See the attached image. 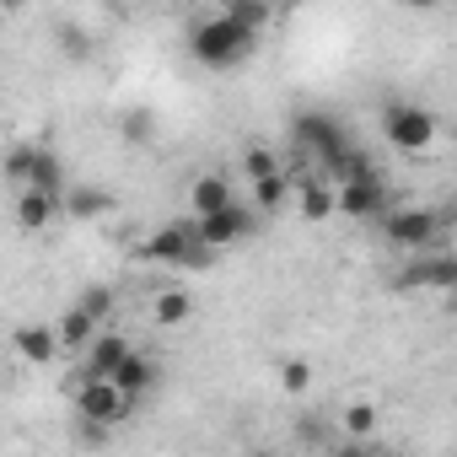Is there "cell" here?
Here are the masks:
<instances>
[{"label":"cell","instance_id":"6da1fadb","mask_svg":"<svg viewBox=\"0 0 457 457\" xmlns=\"http://www.w3.org/2000/svg\"><path fill=\"white\" fill-rule=\"evenodd\" d=\"M259 38H264V33L243 28L232 12H215V17H199V22L188 28V54H194L204 71H232V65H243V60L259 49Z\"/></svg>","mask_w":457,"mask_h":457},{"label":"cell","instance_id":"7a4b0ae2","mask_svg":"<svg viewBox=\"0 0 457 457\" xmlns=\"http://www.w3.org/2000/svg\"><path fill=\"white\" fill-rule=\"evenodd\" d=\"M140 259L145 264H162V270H199L215 259V248L199 237V215L194 220H167L140 243Z\"/></svg>","mask_w":457,"mask_h":457},{"label":"cell","instance_id":"3957f363","mask_svg":"<svg viewBox=\"0 0 457 457\" xmlns=\"http://www.w3.org/2000/svg\"><path fill=\"white\" fill-rule=\"evenodd\" d=\"M452 210H425V204H387V215L377 220L382 226V243L387 248H403V253H425V248H441V232H446Z\"/></svg>","mask_w":457,"mask_h":457},{"label":"cell","instance_id":"277c9868","mask_svg":"<svg viewBox=\"0 0 457 457\" xmlns=\"http://www.w3.org/2000/svg\"><path fill=\"white\" fill-rule=\"evenodd\" d=\"M135 409H140V398L119 377H81V387H76V414L87 425H124Z\"/></svg>","mask_w":457,"mask_h":457},{"label":"cell","instance_id":"5b68a950","mask_svg":"<svg viewBox=\"0 0 457 457\" xmlns=\"http://www.w3.org/2000/svg\"><path fill=\"white\" fill-rule=\"evenodd\" d=\"M382 135H387L393 151L420 156V151L436 145V113H430L425 103H387V108H382Z\"/></svg>","mask_w":457,"mask_h":457},{"label":"cell","instance_id":"8992f818","mask_svg":"<svg viewBox=\"0 0 457 457\" xmlns=\"http://www.w3.org/2000/svg\"><path fill=\"white\" fill-rule=\"evenodd\" d=\"M393 291H457V253L452 248H425L414 264L398 270Z\"/></svg>","mask_w":457,"mask_h":457},{"label":"cell","instance_id":"52a82bcc","mask_svg":"<svg viewBox=\"0 0 457 457\" xmlns=\"http://www.w3.org/2000/svg\"><path fill=\"white\" fill-rule=\"evenodd\" d=\"M253 232H259V204H243V199H232L226 210H215V215H199V237H204L215 253L248 243Z\"/></svg>","mask_w":457,"mask_h":457},{"label":"cell","instance_id":"ba28073f","mask_svg":"<svg viewBox=\"0 0 457 457\" xmlns=\"http://www.w3.org/2000/svg\"><path fill=\"white\" fill-rule=\"evenodd\" d=\"M291 140H296V151H302V156H312L318 167H323L339 145H350V135H345V129H339V119H328V113H296Z\"/></svg>","mask_w":457,"mask_h":457},{"label":"cell","instance_id":"9c48e42d","mask_svg":"<svg viewBox=\"0 0 457 457\" xmlns=\"http://www.w3.org/2000/svg\"><path fill=\"white\" fill-rule=\"evenodd\" d=\"M339 215H350V220H382L387 215V183L377 178V167L339 183Z\"/></svg>","mask_w":457,"mask_h":457},{"label":"cell","instance_id":"30bf717a","mask_svg":"<svg viewBox=\"0 0 457 457\" xmlns=\"http://www.w3.org/2000/svg\"><path fill=\"white\" fill-rule=\"evenodd\" d=\"M12 350H17V361H28V366H49V361L65 350L60 323H17V328H12Z\"/></svg>","mask_w":457,"mask_h":457},{"label":"cell","instance_id":"8fae6325","mask_svg":"<svg viewBox=\"0 0 457 457\" xmlns=\"http://www.w3.org/2000/svg\"><path fill=\"white\" fill-rule=\"evenodd\" d=\"M129 334H119V328H97V339L81 350V377H113L124 361H129Z\"/></svg>","mask_w":457,"mask_h":457},{"label":"cell","instance_id":"7c38bea8","mask_svg":"<svg viewBox=\"0 0 457 457\" xmlns=\"http://www.w3.org/2000/svg\"><path fill=\"white\" fill-rule=\"evenodd\" d=\"M296 204L307 220H328L339 215V183L318 167V172H296Z\"/></svg>","mask_w":457,"mask_h":457},{"label":"cell","instance_id":"4fadbf2b","mask_svg":"<svg viewBox=\"0 0 457 457\" xmlns=\"http://www.w3.org/2000/svg\"><path fill=\"white\" fill-rule=\"evenodd\" d=\"M65 215V199L60 194H49V188H17V226L22 232H44V226H54Z\"/></svg>","mask_w":457,"mask_h":457},{"label":"cell","instance_id":"5bb4252c","mask_svg":"<svg viewBox=\"0 0 457 457\" xmlns=\"http://www.w3.org/2000/svg\"><path fill=\"white\" fill-rule=\"evenodd\" d=\"M232 199H237V188H232V178H226V172H199L188 183V210L194 215H215V210H226Z\"/></svg>","mask_w":457,"mask_h":457},{"label":"cell","instance_id":"9a60e30c","mask_svg":"<svg viewBox=\"0 0 457 457\" xmlns=\"http://www.w3.org/2000/svg\"><path fill=\"white\" fill-rule=\"evenodd\" d=\"M113 210V194L103 188V183H71L65 188V215L71 220H97V215H108Z\"/></svg>","mask_w":457,"mask_h":457},{"label":"cell","instance_id":"2e32d148","mask_svg":"<svg viewBox=\"0 0 457 457\" xmlns=\"http://www.w3.org/2000/svg\"><path fill=\"white\" fill-rule=\"evenodd\" d=\"M194 318V296L183 291V286H162L156 296H151V323L156 328H183Z\"/></svg>","mask_w":457,"mask_h":457},{"label":"cell","instance_id":"e0dca14e","mask_svg":"<svg viewBox=\"0 0 457 457\" xmlns=\"http://www.w3.org/2000/svg\"><path fill=\"white\" fill-rule=\"evenodd\" d=\"M97 328H103V323H97L81 302H71V312L60 318V339H65V350H71V355H81V350L97 339Z\"/></svg>","mask_w":457,"mask_h":457},{"label":"cell","instance_id":"ac0fdd59","mask_svg":"<svg viewBox=\"0 0 457 457\" xmlns=\"http://www.w3.org/2000/svg\"><path fill=\"white\" fill-rule=\"evenodd\" d=\"M286 199H296V178L280 167V172H270V178H253V204L270 215V210H286Z\"/></svg>","mask_w":457,"mask_h":457},{"label":"cell","instance_id":"d6986e66","mask_svg":"<svg viewBox=\"0 0 457 457\" xmlns=\"http://www.w3.org/2000/svg\"><path fill=\"white\" fill-rule=\"evenodd\" d=\"M113 377H119V382H124V387H129L135 398H145V393H151V387L162 382V366H156L151 355H140V350H129V361H124V366H119Z\"/></svg>","mask_w":457,"mask_h":457},{"label":"cell","instance_id":"ffe728a7","mask_svg":"<svg viewBox=\"0 0 457 457\" xmlns=\"http://www.w3.org/2000/svg\"><path fill=\"white\" fill-rule=\"evenodd\" d=\"M377 420H382V409H377L371 398H350V403L339 409V430L355 436V441H366V436L377 430Z\"/></svg>","mask_w":457,"mask_h":457},{"label":"cell","instance_id":"44dd1931","mask_svg":"<svg viewBox=\"0 0 457 457\" xmlns=\"http://www.w3.org/2000/svg\"><path fill=\"white\" fill-rule=\"evenodd\" d=\"M28 183H33V188H49V194H60V199H65V188H71V183H65V167H60V156H54V151H38V162H33V178H28ZM28 183H22V188H28Z\"/></svg>","mask_w":457,"mask_h":457},{"label":"cell","instance_id":"7402d4cb","mask_svg":"<svg viewBox=\"0 0 457 457\" xmlns=\"http://www.w3.org/2000/svg\"><path fill=\"white\" fill-rule=\"evenodd\" d=\"M220 12H232L243 28H253V33H264L270 22H275V0H226Z\"/></svg>","mask_w":457,"mask_h":457},{"label":"cell","instance_id":"603a6c76","mask_svg":"<svg viewBox=\"0 0 457 457\" xmlns=\"http://www.w3.org/2000/svg\"><path fill=\"white\" fill-rule=\"evenodd\" d=\"M119 135H124L129 145H151V140H156V113H151V108H129V113L119 119Z\"/></svg>","mask_w":457,"mask_h":457},{"label":"cell","instance_id":"cb8c5ba5","mask_svg":"<svg viewBox=\"0 0 457 457\" xmlns=\"http://www.w3.org/2000/svg\"><path fill=\"white\" fill-rule=\"evenodd\" d=\"M54 44H60L65 60H92V38H87L76 22H60V28H54Z\"/></svg>","mask_w":457,"mask_h":457},{"label":"cell","instance_id":"d4e9b609","mask_svg":"<svg viewBox=\"0 0 457 457\" xmlns=\"http://www.w3.org/2000/svg\"><path fill=\"white\" fill-rule=\"evenodd\" d=\"M38 151H44V145H12V156H6V178H12V188H22V183L33 178Z\"/></svg>","mask_w":457,"mask_h":457},{"label":"cell","instance_id":"484cf974","mask_svg":"<svg viewBox=\"0 0 457 457\" xmlns=\"http://www.w3.org/2000/svg\"><path fill=\"white\" fill-rule=\"evenodd\" d=\"M243 172H248V183H253V178H270V172H280V156L264 151V145H248V151H243Z\"/></svg>","mask_w":457,"mask_h":457},{"label":"cell","instance_id":"4316f807","mask_svg":"<svg viewBox=\"0 0 457 457\" xmlns=\"http://www.w3.org/2000/svg\"><path fill=\"white\" fill-rule=\"evenodd\" d=\"M76 302H81V307H87L97 323H108V318H113V291H108V286H87Z\"/></svg>","mask_w":457,"mask_h":457},{"label":"cell","instance_id":"83f0119b","mask_svg":"<svg viewBox=\"0 0 457 457\" xmlns=\"http://www.w3.org/2000/svg\"><path fill=\"white\" fill-rule=\"evenodd\" d=\"M280 387H286V393H307V387H312V366H307V361H286V366H280Z\"/></svg>","mask_w":457,"mask_h":457},{"label":"cell","instance_id":"f1b7e54d","mask_svg":"<svg viewBox=\"0 0 457 457\" xmlns=\"http://www.w3.org/2000/svg\"><path fill=\"white\" fill-rule=\"evenodd\" d=\"M403 6H441V0H403Z\"/></svg>","mask_w":457,"mask_h":457},{"label":"cell","instance_id":"f546056e","mask_svg":"<svg viewBox=\"0 0 457 457\" xmlns=\"http://www.w3.org/2000/svg\"><path fill=\"white\" fill-rule=\"evenodd\" d=\"M6 6H12V12H17V6H28V0H6Z\"/></svg>","mask_w":457,"mask_h":457},{"label":"cell","instance_id":"4dcf8cb0","mask_svg":"<svg viewBox=\"0 0 457 457\" xmlns=\"http://www.w3.org/2000/svg\"><path fill=\"white\" fill-rule=\"evenodd\" d=\"M275 6H291V0H275Z\"/></svg>","mask_w":457,"mask_h":457}]
</instances>
